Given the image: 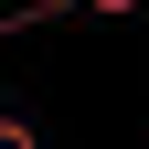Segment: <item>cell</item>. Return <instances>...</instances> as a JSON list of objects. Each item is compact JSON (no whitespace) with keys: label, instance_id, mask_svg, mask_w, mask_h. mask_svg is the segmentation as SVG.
Wrapping results in <instances>:
<instances>
[{"label":"cell","instance_id":"obj_1","mask_svg":"<svg viewBox=\"0 0 149 149\" xmlns=\"http://www.w3.org/2000/svg\"><path fill=\"white\" fill-rule=\"evenodd\" d=\"M0 149H43V139H32V117H0Z\"/></svg>","mask_w":149,"mask_h":149},{"label":"cell","instance_id":"obj_2","mask_svg":"<svg viewBox=\"0 0 149 149\" xmlns=\"http://www.w3.org/2000/svg\"><path fill=\"white\" fill-rule=\"evenodd\" d=\"M74 11H96V22H117V11H139V0H74Z\"/></svg>","mask_w":149,"mask_h":149}]
</instances>
